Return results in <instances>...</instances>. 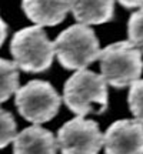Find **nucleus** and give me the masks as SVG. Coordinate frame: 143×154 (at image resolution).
I'll use <instances>...</instances> for the list:
<instances>
[{
	"instance_id": "obj_1",
	"label": "nucleus",
	"mask_w": 143,
	"mask_h": 154,
	"mask_svg": "<svg viewBox=\"0 0 143 154\" xmlns=\"http://www.w3.org/2000/svg\"><path fill=\"white\" fill-rule=\"evenodd\" d=\"M63 101L77 117L102 114L109 104L107 83L92 70L75 72L65 83Z\"/></svg>"
},
{
	"instance_id": "obj_2",
	"label": "nucleus",
	"mask_w": 143,
	"mask_h": 154,
	"mask_svg": "<svg viewBox=\"0 0 143 154\" xmlns=\"http://www.w3.org/2000/svg\"><path fill=\"white\" fill-rule=\"evenodd\" d=\"M55 54L66 70H84L100 56L99 38L93 29L73 24L63 30L55 42Z\"/></svg>"
},
{
	"instance_id": "obj_3",
	"label": "nucleus",
	"mask_w": 143,
	"mask_h": 154,
	"mask_svg": "<svg viewBox=\"0 0 143 154\" xmlns=\"http://www.w3.org/2000/svg\"><path fill=\"white\" fill-rule=\"evenodd\" d=\"M100 76L112 87L123 88L138 82L143 72L142 51L129 40L116 42L100 51Z\"/></svg>"
},
{
	"instance_id": "obj_4",
	"label": "nucleus",
	"mask_w": 143,
	"mask_h": 154,
	"mask_svg": "<svg viewBox=\"0 0 143 154\" xmlns=\"http://www.w3.org/2000/svg\"><path fill=\"white\" fill-rule=\"evenodd\" d=\"M13 60L19 69L27 73L46 72L55 59V43L50 42L42 27H24L14 33L10 42Z\"/></svg>"
},
{
	"instance_id": "obj_5",
	"label": "nucleus",
	"mask_w": 143,
	"mask_h": 154,
	"mask_svg": "<svg viewBox=\"0 0 143 154\" xmlns=\"http://www.w3.org/2000/svg\"><path fill=\"white\" fill-rule=\"evenodd\" d=\"M14 103L24 120L39 126L59 113L62 99L49 82L32 80L16 91Z\"/></svg>"
},
{
	"instance_id": "obj_6",
	"label": "nucleus",
	"mask_w": 143,
	"mask_h": 154,
	"mask_svg": "<svg viewBox=\"0 0 143 154\" xmlns=\"http://www.w3.org/2000/svg\"><path fill=\"white\" fill-rule=\"evenodd\" d=\"M56 141L62 154H99L103 134L94 120L75 117L59 128Z\"/></svg>"
},
{
	"instance_id": "obj_7",
	"label": "nucleus",
	"mask_w": 143,
	"mask_h": 154,
	"mask_svg": "<svg viewBox=\"0 0 143 154\" xmlns=\"http://www.w3.org/2000/svg\"><path fill=\"white\" fill-rule=\"evenodd\" d=\"M106 154H143V124L138 120H117L103 134Z\"/></svg>"
},
{
	"instance_id": "obj_8",
	"label": "nucleus",
	"mask_w": 143,
	"mask_h": 154,
	"mask_svg": "<svg viewBox=\"0 0 143 154\" xmlns=\"http://www.w3.org/2000/svg\"><path fill=\"white\" fill-rule=\"evenodd\" d=\"M57 141L53 133L40 126H30L13 140V154H56Z\"/></svg>"
},
{
	"instance_id": "obj_9",
	"label": "nucleus",
	"mask_w": 143,
	"mask_h": 154,
	"mask_svg": "<svg viewBox=\"0 0 143 154\" xmlns=\"http://www.w3.org/2000/svg\"><path fill=\"white\" fill-rule=\"evenodd\" d=\"M22 9L39 27L56 26L67 16L69 0H22Z\"/></svg>"
},
{
	"instance_id": "obj_10",
	"label": "nucleus",
	"mask_w": 143,
	"mask_h": 154,
	"mask_svg": "<svg viewBox=\"0 0 143 154\" xmlns=\"http://www.w3.org/2000/svg\"><path fill=\"white\" fill-rule=\"evenodd\" d=\"M69 11L79 24H103L113 19L115 0H69Z\"/></svg>"
},
{
	"instance_id": "obj_11",
	"label": "nucleus",
	"mask_w": 143,
	"mask_h": 154,
	"mask_svg": "<svg viewBox=\"0 0 143 154\" xmlns=\"http://www.w3.org/2000/svg\"><path fill=\"white\" fill-rule=\"evenodd\" d=\"M19 90V67L14 61L0 59V103L9 100Z\"/></svg>"
},
{
	"instance_id": "obj_12",
	"label": "nucleus",
	"mask_w": 143,
	"mask_h": 154,
	"mask_svg": "<svg viewBox=\"0 0 143 154\" xmlns=\"http://www.w3.org/2000/svg\"><path fill=\"white\" fill-rule=\"evenodd\" d=\"M129 42L143 53V6L139 10L133 11L127 23Z\"/></svg>"
},
{
	"instance_id": "obj_13",
	"label": "nucleus",
	"mask_w": 143,
	"mask_h": 154,
	"mask_svg": "<svg viewBox=\"0 0 143 154\" xmlns=\"http://www.w3.org/2000/svg\"><path fill=\"white\" fill-rule=\"evenodd\" d=\"M16 121L7 110L0 107V149H5L16 137Z\"/></svg>"
},
{
	"instance_id": "obj_14",
	"label": "nucleus",
	"mask_w": 143,
	"mask_h": 154,
	"mask_svg": "<svg viewBox=\"0 0 143 154\" xmlns=\"http://www.w3.org/2000/svg\"><path fill=\"white\" fill-rule=\"evenodd\" d=\"M127 103L135 119L143 124V79H139L130 86Z\"/></svg>"
},
{
	"instance_id": "obj_15",
	"label": "nucleus",
	"mask_w": 143,
	"mask_h": 154,
	"mask_svg": "<svg viewBox=\"0 0 143 154\" xmlns=\"http://www.w3.org/2000/svg\"><path fill=\"white\" fill-rule=\"evenodd\" d=\"M123 7L126 9H133V7H142L143 0H117Z\"/></svg>"
},
{
	"instance_id": "obj_16",
	"label": "nucleus",
	"mask_w": 143,
	"mask_h": 154,
	"mask_svg": "<svg viewBox=\"0 0 143 154\" xmlns=\"http://www.w3.org/2000/svg\"><path fill=\"white\" fill-rule=\"evenodd\" d=\"M6 36H7V24H6L5 20L0 17V47H2V44L5 43Z\"/></svg>"
}]
</instances>
